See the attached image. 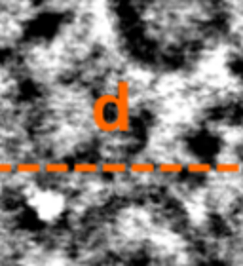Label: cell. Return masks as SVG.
Wrapping results in <instances>:
<instances>
[{
  "label": "cell",
  "instance_id": "ba28073f",
  "mask_svg": "<svg viewBox=\"0 0 243 266\" xmlns=\"http://www.w3.org/2000/svg\"><path fill=\"white\" fill-rule=\"evenodd\" d=\"M156 171L162 173V175H168V177H175V175H180L184 171V164L175 160H169V162H160L156 166Z\"/></svg>",
  "mask_w": 243,
  "mask_h": 266
},
{
  "label": "cell",
  "instance_id": "6da1fadb",
  "mask_svg": "<svg viewBox=\"0 0 243 266\" xmlns=\"http://www.w3.org/2000/svg\"><path fill=\"white\" fill-rule=\"evenodd\" d=\"M92 120L101 133H118L120 106L116 94H101L95 97L92 103Z\"/></svg>",
  "mask_w": 243,
  "mask_h": 266
},
{
  "label": "cell",
  "instance_id": "277c9868",
  "mask_svg": "<svg viewBox=\"0 0 243 266\" xmlns=\"http://www.w3.org/2000/svg\"><path fill=\"white\" fill-rule=\"evenodd\" d=\"M44 173L52 175V177H61V175H68L72 173V164L65 160H52L44 164Z\"/></svg>",
  "mask_w": 243,
  "mask_h": 266
},
{
  "label": "cell",
  "instance_id": "8992f818",
  "mask_svg": "<svg viewBox=\"0 0 243 266\" xmlns=\"http://www.w3.org/2000/svg\"><path fill=\"white\" fill-rule=\"evenodd\" d=\"M101 173L106 177H120L128 173V164L122 160H108L101 164Z\"/></svg>",
  "mask_w": 243,
  "mask_h": 266
},
{
  "label": "cell",
  "instance_id": "5b68a950",
  "mask_svg": "<svg viewBox=\"0 0 243 266\" xmlns=\"http://www.w3.org/2000/svg\"><path fill=\"white\" fill-rule=\"evenodd\" d=\"M16 173L19 175H28V177H34L44 173V164L36 160H23L16 164Z\"/></svg>",
  "mask_w": 243,
  "mask_h": 266
},
{
  "label": "cell",
  "instance_id": "7a4b0ae2",
  "mask_svg": "<svg viewBox=\"0 0 243 266\" xmlns=\"http://www.w3.org/2000/svg\"><path fill=\"white\" fill-rule=\"evenodd\" d=\"M116 99H118V106H120L118 133H130L133 128V120H131V84L128 80H118Z\"/></svg>",
  "mask_w": 243,
  "mask_h": 266
},
{
  "label": "cell",
  "instance_id": "9c48e42d",
  "mask_svg": "<svg viewBox=\"0 0 243 266\" xmlns=\"http://www.w3.org/2000/svg\"><path fill=\"white\" fill-rule=\"evenodd\" d=\"M16 173V164L12 162H0V177H8Z\"/></svg>",
  "mask_w": 243,
  "mask_h": 266
},
{
  "label": "cell",
  "instance_id": "3957f363",
  "mask_svg": "<svg viewBox=\"0 0 243 266\" xmlns=\"http://www.w3.org/2000/svg\"><path fill=\"white\" fill-rule=\"evenodd\" d=\"M156 166L152 160H137V162H131L128 164V173L131 175H140V177H148V175H154L158 173L156 171Z\"/></svg>",
  "mask_w": 243,
  "mask_h": 266
},
{
  "label": "cell",
  "instance_id": "52a82bcc",
  "mask_svg": "<svg viewBox=\"0 0 243 266\" xmlns=\"http://www.w3.org/2000/svg\"><path fill=\"white\" fill-rule=\"evenodd\" d=\"M72 173L82 175V177H88V175H99V173H101V164L90 162V160L74 162V164H72Z\"/></svg>",
  "mask_w": 243,
  "mask_h": 266
}]
</instances>
